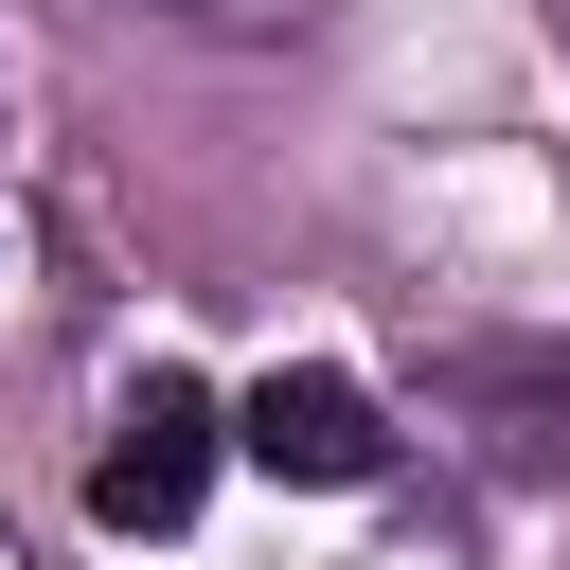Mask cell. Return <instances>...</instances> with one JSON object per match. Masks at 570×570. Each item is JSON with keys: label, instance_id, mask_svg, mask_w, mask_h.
<instances>
[{"label": "cell", "instance_id": "1", "mask_svg": "<svg viewBox=\"0 0 570 570\" xmlns=\"http://www.w3.org/2000/svg\"><path fill=\"white\" fill-rule=\"evenodd\" d=\"M214 445H232V410H214L196 374H142V392L107 410V445H89V517H107V534H178V517L214 499Z\"/></svg>", "mask_w": 570, "mask_h": 570}, {"label": "cell", "instance_id": "2", "mask_svg": "<svg viewBox=\"0 0 570 570\" xmlns=\"http://www.w3.org/2000/svg\"><path fill=\"white\" fill-rule=\"evenodd\" d=\"M232 445H249L267 481H374V463H392V428H374L356 374H267V392L232 410Z\"/></svg>", "mask_w": 570, "mask_h": 570}]
</instances>
